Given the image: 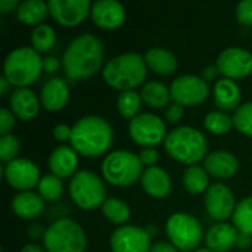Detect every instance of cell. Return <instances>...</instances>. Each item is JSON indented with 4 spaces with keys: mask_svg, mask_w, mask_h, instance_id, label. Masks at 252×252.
I'll return each mask as SVG.
<instances>
[{
    "mask_svg": "<svg viewBox=\"0 0 252 252\" xmlns=\"http://www.w3.org/2000/svg\"><path fill=\"white\" fill-rule=\"evenodd\" d=\"M219 74V68L217 65H208L204 71H202V78L205 81H210L213 78H216V75Z\"/></svg>",
    "mask_w": 252,
    "mask_h": 252,
    "instance_id": "48",
    "label": "cell"
},
{
    "mask_svg": "<svg viewBox=\"0 0 252 252\" xmlns=\"http://www.w3.org/2000/svg\"><path fill=\"white\" fill-rule=\"evenodd\" d=\"M232 221L239 233L252 236V196L244 198L236 204Z\"/></svg>",
    "mask_w": 252,
    "mask_h": 252,
    "instance_id": "31",
    "label": "cell"
},
{
    "mask_svg": "<svg viewBox=\"0 0 252 252\" xmlns=\"http://www.w3.org/2000/svg\"><path fill=\"white\" fill-rule=\"evenodd\" d=\"M38 193L44 201H56L63 193V183L55 174H44L38 182Z\"/></svg>",
    "mask_w": 252,
    "mask_h": 252,
    "instance_id": "35",
    "label": "cell"
},
{
    "mask_svg": "<svg viewBox=\"0 0 252 252\" xmlns=\"http://www.w3.org/2000/svg\"><path fill=\"white\" fill-rule=\"evenodd\" d=\"M44 199L32 190L19 192L12 198V210L21 219H35L44 211Z\"/></svg>",
    "mask_w": 252,
    "mask_h": 252,
    "instance_id": "24",
    "label": "cell"
},
{
    "mask_svg": "<svg viewBox=\"0 0 252 252\" xmlns=\"http://www.w3.org/2000/svg\"><path fill=\"white\" fill-rule=\"evenodd\" d=\"M114 252H149L151 251V233L145 227L124 224L117 227L109 239Z\"/></svg>",
    "mask_w": 252,
    "mask_h": 252,
    "instance_id": "12",
    "label": "cell"
},
{
    "mask_svg": "<svg viewBox=\"0 0 252 252\" xmlns=\"http://www.w3.org/2000/svg\"><path fill=\"white\" fill-rule=\"evenodd\" d=\"M233 124L241 133L252 136V100L245 102L239 105V108H236V112L233 115Z\"/></svg>",
    "mask_w": 252,
    "mask_h": 252,
    "instance_id": "36",
    "label": "cell"
},
{
    "mask_svg": "<svg viewBox=\"0 0 252 252\" xmlns=\"http://www.w3.org/2000/svg\"><path fill=\"white\" fill-rule=\"evenodd\" d=\"M148 72L145 56L136 52H126L111 58L102 69L103 80L114 89L121 92L134 90L140 86Z\"/></svg>",
    "mask_w": 252,
    "mask_h": 252,
    "instance_id": "3",
    "label": "cell"
},
{
    "mask_svg": "<svg viewBox=\"0 0 252 252\" xmlns=\"http://www.w3.org/2000/svg\"><path fill=\"white\" fill-rule=\"evenodd\" d=\"M236 18L244 25H252V0H242L236 6Z\"/></svg>",
    "mask_w": 252,
    "mask_h": 252,
    "instance_id": "38",
    "label": "cell"
},
{
    "mask_svg": "<svg viewBox=\"0 0 252 252\" xmlns=\"http://www.w3.org/2000/svg\"><path fill=\"white\" fill-rule=\"evenodd\" d=\"M56 41V32L49 24L35 25L31 31V46L37 52H47Z\"/></svg>",
    "mask_w": 252,
    "mask_h": 252,
    "instance_id": "33",
    "label": "cell"
},
{
    "mask_svg": "<svg viewBox=\"0 0 252 252\" xmlns=\"http://www.w3.org/2000/svg\"><path fill=\"white\" fill-rule=\"evenodd\" d=\"M3 176L4 180L19 192L31 190L32 188L38 186V182L41 179L38 167L27 158H16L4 164Z\"/></svg>",
    "mask_w": 252,
    "mask_h": 252,
    "instance_id": "13",
    "label": "cell"
},
{
    "mask_svg": "<svg viewBox=\"0 0 252 252\" xmlns=\"http://www.w3.org/2000/svg\"><path fill=\"white\" fill-rule=\"evenodd\" d=\"M40 100L30 87H16L9 96L10 111L22 121L32 120L40 109Z\"/></svg>",
    "mask_w": 252,
    "mask_h": 252,
    "instance_id": "19",
    "label": "cell"
},
{
    "mask_svg": "<svg viewBox=\"0 0 252 252\" xmlns=\"http://www.w3.org/2000/svg\"><path fill=\"white\" fill-rule=\"evenodd\" d=\"M165 130L167 128L164 120L152 112H142L136 115L128 124V133L131 139L145 148H154L164 142L167 137Z\"/></svg>",
    "mask_w": 252,
    "mask_h": 252,
    "instance_id": "10",
    "label": "cell"
},
{
    "mask_svg": "<svg viewBox=\"0 0 252 252\" xmlns=\"http://www.w3.org/2000/svg\"><path fill=\"white\" fill-rule=\"evenodd\" d=\"M146 65L161 75H171L177 69V58L173 52L164 47H151L145 53Z\"/></svg>",
    "mask_w": 252,
    "mask_h": 252,
    "instance_id": "26",
    "label": "cell"
},
{
    "mask_svg": "<svg viewBox=\"0 0 252 252\" xmlns=\"http://www.w3.org/2000/svg\"><path fill=\"white\" fill-rule=\"evenodd\" d=\"M142 167L137 154L127 149H118L108 154L102 161V176L114 186L127 188L142 177Z\"/></svg>",
    "mask_w": 252,
    "mask_h": 252,
    "instance_id": "6",
    "label": "cell"
},
{
    "mask_svg": "<svg viewBox=\"0 0 252 252\" xmlns=\"http://www.w3.org/2000/svg\"><path fill=\"white\" fill-rule=\"evenodd\" d=\"M94 24L105 30H114L123 25L126 19V9L117 0H97L90 9Z\"/></svg>",
    "mask_w": 252,
    "mask_h": 252,
    "instance_id": "17",
    "label": "cell"
},
{
    "mask_svg": "<svg viewBox=\"0 0 252 252\" xmlns=\"http://www.w3.org/2000/svg\"><path fill=\"white\" fill-rule=\"evenodd\" d=\"M49 12L61 25H78L92 9L90 0H49Z\"/></svg>",
    "mask_w": 252,
    "mask_h": 252,
    "instance_id": "16",
    "label": "cell"
},
{
    "mask_svg": "<svg viewBox=\"0 0 252 252\" xmlns=\"http://www.w3.org/2000/svg\"><path fill=\"white\" fill-rule=\"evenodd\" d=\"M149 252H179V250L171 244V242H165V241H161V242H157L151 247V251Z\"/></svg>",
    "mask_w": 252,
    "mask_h": 252,
    "instance_id": "43",
    "label": "cell"
},
{
    "mask_svg": "<svg viewBox=\"0 0 252 252\" xmlns=\"http://www.w3.org/2000/svg\"><path fill=\"white\" fill-rule=\"evenodd\" d=\"M19 149H21V142L15 134L10 133L6 136H0V159L4 164L16 159Z\"/></svg>",
    "mask_w": 252,
    "mask_h": 252,
    "instance_id": "37",
    "label": "cell"
},
{
    "mask_svg": "<svg viewBox=\"0 0 252 252\" xmlns=\"http://www.w3.org/2000/svg\"><path fill=\"white\" fill-rule=\"evenodd\" d=\"M216 65L226 78H245L252 72V53L244 47H227L219 55Z\"/></svg>",
    "mask_w": 252,
    "mask_h": 252,
    "instance_id": "15",
    "label": "cell"
},
{
    "mask_svg": "<svg viewBox=\"0 0 252 252\" xmlns=\"http://www.w3.org/2000/svg\"><path fill=\"white\" fill-rule=\"evenodd\" d=\"M71 134H72V127H69L66 124H56L53 127V136L58 142L71 140Z\"/></svg>",
    "mask_w": 252,
    "mask_h": 252,
    "instance_id": "42",
    "label": "cell"
},
{
    "mask_svg": "<svg viewBox=\"0 0 252 252\" xmlns=\"http://www.w3.org/2000/svg\"><path fill=\"white\" fill-rule=\"evenodd\" d=\"M193 252H214V251H211V250H208V248H198V250H195Z\"/></svg>",
    "mask_w": 252,
    "mask_h": 252,
    "instance_id": "51",
    "label": "cell"
},
{
    "mask_svg": "<svg viewBox=\"0 0 252 252\" xmlns=\"http://www.w3.org/2000/svg\"><path fill=\"white\" fill-rule=\"evenodd\" d=\"M103 62V43L92 32L71 40L62 55V66L68 78L84 80L96 74Z\"/></svg>",
    "mask_w": 252,
    "mask_h": 252,
    "instance_id": "1",
    "label": "cell"
},
{
    "mask_svg": "<svg viewBox=\"0 0 252 252\" xmlns=\"http://www.w3.org/2000/svg\"><path fill=\"white\" fill-rule=\"evenodd\" d=\"M165 230L170 242L179 251H195L198 250L204 229L201 221L189 213H174L165 223Z\"/></svg>",
    "mask_w": 252,
    "mask_h": 252,
    "instance_id": "8",
    "label": "cell"
},
{
    "mask_svg": "<svg viewBox=\"0 0 252 252\" xmlns=\"http://www.w3.org/2000/svg\"><path fill=\"white\" fill-rule=\"evenodd\" d=\"M10 87H12L10 81H9L4 75H1V77H0V93H1L3 96L7 94L9 90H10Z\"/></svg>",
    "mask_w": 252,
    "mask_h": 252,
    "instance_id": "49",
    "label": "cell"
},
{
    "mask_svg": "<svg viewBox=\"0 0 252 252\" xmlns=\"http://www.w3.org/2000/svg\"><path fill=\"white\" fill-rule=\"evenodd\" d=\"M49 4L43 0H24L16 9V16L21 22L28 25H40V22L47 16Z\"/></svg>",
    "mask_w": 252,
    "mask_h": 252,
    "instance_id": "28",
    "label": "cell"
},
{
    "mask_svg": "<svg viewBox=\"0 0 252 252\" xmlns=\"http://www.w3.org/2000/svg\"><path fill=\"white\" fill-rule=\"evenodd\" d=\"M43 71V58L32 46L10 50L3 63V75L16 87H28Z\"/></svg>",
    "mask_w": 252,
    "mask_h": 252,
    "instance_id": "5",
    "label": "cell"
},
{
    "mask_svg": "<svg viewBox=\"0 0 252 252\" xmlns=\"http://www.w3.org/2000/svg\"><path fill=\"white\" fill-rule=\"evenodd\" d=\"M19 252H46V250L43 247L37 245V244H28V245H24L19 250Z\"/></svg>",
    "mask_w": 252,
    "mask_h": 252,
    "instance_id": "50",
    "label": "cell"
},
{
    "mask_svg": "<svg viewBox=\"0 0 252 252\" xmlns=\"http://www.w3.org/2000/svg\"><path fill=\"white\" fill-rule=\"evenodd\" d=\"M13 126H15V114L7 108H1V111H0V136L10 134V130Z\"/></svg>",
    "mask_w": 252,
    "mask_h": 252,
    "instance_id": "39",
    "label": "cell"
},
{
    "mask_svg": "<svg viewBox=\"0 0 252 252\" xmlns=\"http://www.w3.org/2000/svg\"><path fill=\"white\" fill-rule=\"evenodd\" d=\"M238 235L239 232L233 224L224 221L216 223L205 233L207 248L214 252H227L236 245Z\"/></svg>",
    "mask_w": 252,
    "mask_h": 252,
    "instance_id": "21",
    "label": "cell"
},
{
    "mask_svg": "<svg viewBox=\"0 0 252 252\" xmlns=\"http://www.w3.org/2000/svg\"><path fill=\"white\" fill-rule=\"evenodd\" d=\"M214 102L220 111H230L236 106L239 108L241 102V87L232 78H220L214 86Z\"/></svg>",
    "mask_w": 252,
    "mask_h": 252,
    "instance_id": "25",
    "label": "cell"
},
{
    "mask_svg": "<svg viewBox=\"0 0 252 252\" xmlns=\"http://www.w3.org/2000/svg\"><path fill=\"white\" fill-rule=\"evenodd\" d=\"M171 99L183 106H193L202 103L210 94L208 81L201 75L183 74L171 81L170 86Z\"/></svg>",
    "mask_w": 252,
    "mask_h": 252,
    "instance_id": "11",
    "label": "cell"
},
{
    "mask_svg": "<svg viewBox=\"0 0 252 252\" xmlns=\"http://www.w3.org/2000/svg\"><path fill=\"white\" fill-rule=\"evenodd\" d=\"M27 232H28V236L31 239H40V238L43 239L44 233H46V229L41 224H31Z\"/></svg>",
    "mask_w": 252,
    "mask_h": 252,
    "instance_id": "45",
    "label": "cell"
},
{
    "mask_svg": "<svg viewBox=\"0 0 252 252\" xmlns=\"http://www.w3.org/2000/svg\"><path fill=\"white\" fill-rule=\"evenodd\" d=\"M78 165V157L72 146L59 145L56 146L49 157V168L52 174L59 179L69 177L75 174V168Z\"/></svg>",
    "mask_w": 252,
    "mask_h": 252,
    "instance_id": "22",
    "label": "cell"
},
{
    "mask_svg": "<svg viewBox=\"0 0 252 252\" xmlns=\"http://www.w3.org/2000/svg\"><path fill=\"white\" fill-rule=\"evenodd\" d=\"M139 158L142 165H146V168L154 167L159 159V152L155 148H143L139 154Z\"/></svg>",
    "mask_w": 252,
    "mask_h": 252,
    "instance_id": "40",
    "label": "cell"
},
{
    "mask_svg": "<svg viewBox=\"0 0 252 252\" xmlns=\"http://www.w3.org/2000/svg\"><path fill=\"white\" fill-rule=\"evenodd\" d=\"M59 68V61L58 58L55 56H47V58H43V69L49 74L55 72L56 69Z\"/></svg>",
    "mask_w": 252,
    "mask_h": 252,
    "instance_id": "44",
    "label": "cell"
},
{
    "mask_svg": "<svg viewBox=\"0 0 252 252\" xmlns=\"http://www.w3.org/2000/svg\"><path fill=\"white\" fill-rule=\"evenodd\" d=\"M114 139L112 126L100 115H86L72 126L71 146L84 157L105 154Z\"/></svg>",
    "mask_w": 252,
    "mask_h": 252,
    "instance_id": "2",
    "label": "cell"
},
{
    "mask_svg": "<svg viewBox=\"0 0 252 252\" xmlns=\"http://www.w3.org/2000/svg\"><path fill=\"white\" fill-rule=\"evenodd\" d=\"M140 103H142L140 93H137L136 90H126L118 94L117 109L124 118L131 121L136 115H139Z\"/></svg>",
    "mask_w": 252,
    "mask_h": 252,
    "instance_id": "32",
    "label": "cell"
},
{
    "mask_svg": "<svg viewBox=\"0 0 252 252\" xmlns=\"http://www.w3.org/2000/svg\"><path fill=\"white\" fill-rule=\"evenodd\" d=\"M252 245V236L251 235H245V233H239L238 239H236V247L239 250H248Z\"/></svg>",
    "mask_w": 252,
    "mask_h": 252,
    "instance_id": "46",
    "label": "cell"
},
{
    "mask_svg": "<svg viewBox=\"0 0 252 252\" xmlns=\"http://www.w3.org/2000/svg\"><path fill=\"white\" fill-rule=\"evenodd\" d=\"M205 210L208 216L214 220L224 221L226 219L233 216L236 208L233 192L224 183H213L205 192Z\"/></svg>",
    "mask_w": 252,
    "mask_h": 252,
    "instance_id": "14",
    "label": "cell"
},
{
    "mask_svg": "<svg viewBox=\"0 0 252 252\" xmlns=\"http://www.w3.org/2000/svg\"><path fill=\"white\" fill-rule=\"evenodd\" d=\"M183 185L185 189L192 195L207 192L210 188V174L201 165H188L183 173Z\"/></svg>",
    "mask_w": 252,
    "mask_h": 252,
    "instance_id": "29",
    "label": "cell"
},
{
    "mask_svg": "<svg viewBox=\"0 0 252 252\" xmlns=\"http://www.w3.org/2000/svg\"><path fill=\"white\" fill-rule=\"evenodd\" d=\"M21 1L18 0H0V12L6 13V12H10L12 9H18Z\"/></svg>",
    "mask_w": 252,
    "mask_h": 252,
    "instance_id": "47",
    "label": "cell"
},
{
    "mask_svg": "<svg viewBox=\"0 0 252 252\" xmlns=\"http://www.w3.org/2000/svg\"><path fill=\"white\" fill-rule=\"evenodd\" d=\"M43 245L47 252H84L87 236L77 221L63 217L46 229Z\"/></svg>",
    "mask_w": 252,
    "mask_h": 252,
    "instance_id": "7",
    "label": "cell"
},
{
    "mask_svg": "<svg viewBox=\"0 0 252 252\" xmlns=\"http://www.w3.org/2000/svg\"><path fill=\"white\" fill-rule=\"evenodd\" d=\"M102 214L109 221L124 226V223H127L130 220L131 211H130V207L123 199L106 198V201L102 205Z\"/></svg>",
    "mask_w": 252,
    "mask_h": 252,
    "instance_id": "30",
    "label": "cell"
},
{
    "mask_svg": "<svg viewBox=\"0 0 252 252\" xmlns=\"http://www.w3.org/2000/svg\"><path fill=\"white\" fill-rule=\"evenodd\" d=\"M69 99V87L63 78L53 77L40 92V102L46 111H61Z\"/></svg>",
    "mask_w": 252,
    "mask_h": 252,
    "instance_id": "20",
    "label": "cell"
},
{
    "mask_svg": "<svg viewBox=\"0 0 252 252\" xmlns=\"http://www.w3.org/2000/svg\"><path fill=\"white\" fill-rule=\"evenodd\" d=\"M140 96H142V100L148 106L155 108V109L168 106V102L171 100L170 87H167L162 81H158V80H149L143 83Z\"/></svg>",
    "mask_w": 252,
    "mask_h": 252,
    "instance_id": "27",
    "label": "cell"
},
{
    "mask_svg": "<svg viewBox=\"0 0 252 252\" xmlns=\"http://www.w3.org/2000/svg\"><path fill=\"white\" fill-rule=\"evenodd\" d=\"M164 148L179 162L195 165L207 157L208 142L201 130L190 126H179L167 133Z\"/></svg>",
    "mask_w": 252,
    "mask_h": 252,
    "instance_id": "4",
    "label": "cell"
},
{
    "mask_svg": "<svg viewBox=\"0 0 252 252\" xmlns=\"http://www.w3.org/2000/svg\"><path fill=\"white\" fill-rule=\"evenodd\" d=\"M204 126L214 134H224L232 130L233 117L227 115L224 111H210L204 118Z\"/></svg>",
    "mask_w": 252,
    "mask_h": 252,
    "instance_id": "34",
    "label": "cell"
},
{
    "mask_svg": "<svg viewBox=\"0 0 252 252\" xmlns=\"http://www.w3.org/2000/svg\"><path fill=\"white\" fill-rule=\"evenodd\" d=\"M204 168L207 173L216 179H230L239 170L238 158L224 149L213 151L204 159Z\"/></svg>",
    "mask_w": 252,
    "mask_h": 252,
    "instance_id": "18",
    "label": "cell"
},
{
    "mask_svg": "<svg viewBox=\"0 0 252 252\" xmlns=\"http://www.w3.org/2000/svg\"><path fill=\"white\" fill-rule=\"evenodd\" d=\"M69 195L83 210H94L96 207H102L106 201L103 180L89 170H80L71 177Z\"/></svg>",
    "mask_w": 252,
    "mask_h": 252,
    "instance_id": "9",
    "label": "cell"
},
{
    "mask_svg": "<svg viewBox=\"0 0 252 252\" xmlns=\"http://www.w3.org/2000/svg\"><path fill=\"white\" fill-rule=\"evenodd\" d=\"M183 114H185V108H183V105L173 102V103H170V105L165 108V114H164V117H165V120H167L168 123H177V121H180V120H182Z\"/></svg>",
    "mask_w": 252,
    "mask_h": 252,
    "instance_id": "41",
    "label": "cell"
},
{
    "mask_svg": "<svg viewBox=\"0 0 252 252\" xmlns=\"http://www.w3.org/2000/svg\"><path fill=\"white\" fill-rule=\"evenodd\" d=\"M140 180L145 192L154 198H164L171 192V186H173L171 177L164 168L158 165L148 167L146 170H143Z\"/></svg>",
    "mask_w": 252,
    "mask_h": 252,
    "instance_id": "23",
    "label": "cell"
}]
</instances>
